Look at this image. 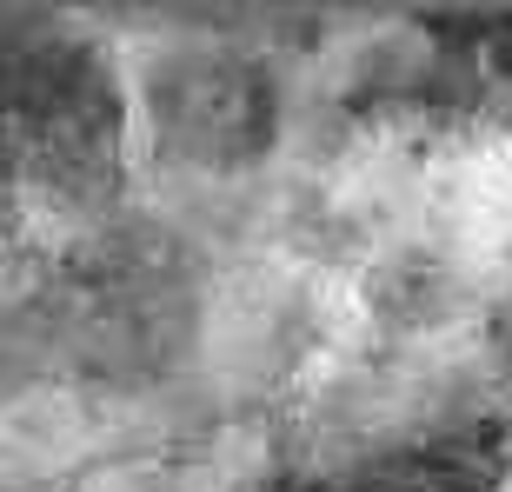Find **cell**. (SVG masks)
<instances>
[{"label": "cell", "instance_id": "3957f363", "mask_svg": "<svg viewBox=\"0 0 512 492\" xmlns=\"http://www.w3.org/2000/svg\"><path fill=\"white\" fill-rule=\"evenodd\" d=\"M493 426H499V453L512 466V326H506V346H499V393H493Z\"/></svg>", "mask_w": 512, "mask_h": 492}, {"label": "cell", "instance_id": "6da1fadb", "mask_svg": "<svg viewBox=\"0 0 512 492\" xmlns=\"http://www.w3.org/2000/svg\"><path fill=\"white\" fill-rule=\"evenodd\" d=\"M0 173L20 207L114 220L127 187V87L107 47L47 14H0Z\"/></svg>", "mask_w": 512, "mask_h": 492}, {"label": "cell", "instance_id": "7a4b0ae2", "mask_svg": "<svg viewBox=\"0 0 512 492\" xmlns=\"http://www.w3.org/2000/svg\"><path fill=\"white\" fill-rule=\"evenodd\" d=\"M133 107L160 167L233 180L280 133V74L253 40H173L147 54Z\"/></svg>", "mask_w": 512, "mask_h": 492}]
</instances>
